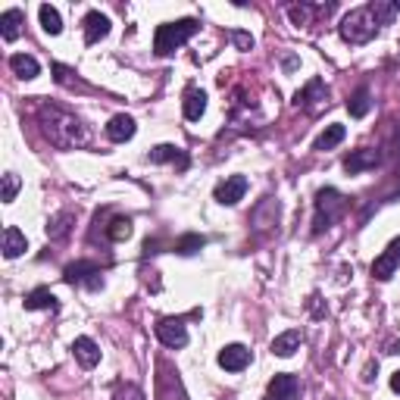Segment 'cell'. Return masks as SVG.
<instances>
[{"label":"cell","instance_id":"obj_32","mask_svg":"<svg viewBox=\"0 0 400 400\" xmlns=\"http://www.w3.org/2000/svg\"><path fill=\"white\" fill-rule=\"evenodd\" d=\"M231 41L238 44V50H250L253 47V38L247 32H231Z\"/></svg>","mask_w":400,"mask_h":400},{"label":"cell","instance_id":"obj_9","mask_svg":"<svg viewBox=\"0 0 400 400\" xmlns=\"http://www.w3.org/2000/svg\"><path fill=\"white\" fill-rule=\"evenodd\" d=\"M63 279H66L69 285H78V281H85V285L94 288V291L104 285V279H100V269L94 266V263H85V260H82V263H72V266H66Z\"/></svg>","mask_w":400,"mask_h":400},{"label":"cell","instance_id":"obj_13","mask_svg":"<svg viewBox=\"0 0 400 400\" xmlns=\"http://www.w3.org/2000/svg\"><path fill=\"white\" fill-rule=\"evenodd\" d=\"M72 353H75V360L82 363L85 369H94L100 363V347L94 344L91 338H75L72 341Z\"/></svg>","mask_w":400,"mask_h":400},{"label":"cell","instance_id":"obj_19","mask_svg":"<svg viewBox=\"0 0 400 400\" xmlns=\"http://www.w3.org/2000/svg\"><path fill=\"white\" fill-rule=\"evenodd\" d=\"M10 69L16 72L19 78H25V82L38 78V72H41L38 60H35V56H28V54H13V56H10Z\"/></svg>","mask_w":400,"mask_h":400},{"label":"cell","instance_id":"obj_27","mask_svg":"<svg viewBox=\"0 0 400 400\" xmlns=\"http://www.w3.org/2000/svg\"><path fill=\"white\" fill-rule=\"evenodd\" d=\"M132 235V219H113L110 222V229H107V238H110V241H126V238Z\"/></svg>","mask_w":400,"mask_h":400},{"label":"cell","instance_id":"obj_7","mask_svg":"<svg viewBox=\"0 0 400 400\" xmlns=\"http://www.w3.org/2000/svg\"><path fill=\"white\" fill-rule=\"evenodd\" d=\"M297 397H301V382L291 372H279L269 382L266 400H297Z\"/></svg>","mask_w":400,"mask_h":400},{"label":"cell","instance_id":"obj_25","mask_svg":"<svg viewBox=\"0 0 400 400\" xmlns=\"http://www.w3.org/2000/svg\"><path fill=\"white\" fill-rule=\"evenodd\" d=\"M313 97H322V100H325V88H322V82H319V78H313V82L307 85V88H303V91H297L294 104H297V107H310V104H316V100H313Z\"/></svg>","mask_w":400,"mask_h":400},{"label":"cell","instance_id":"obj_35","mask_svg":"<svg viewBox=\"0 0 400 400\" xmlns=\"http://www.w3.org/2000/svg\"><path fill=\"white\" fill-rule=\"evenodd\" d=\"M375 369H378V366H372V363H369V366H366V375H363V378H366V382H372V372H375Z\"/></svg>","mask_w":400,"mask_h":400},{"label":"cell","instance_id":"obj_29","mask_svg":"<svg viewBox=\"0 0 400 400\" xmlns=\"http://www.w3.org/2000/svg\"><path fill=\"white\" fill-rule=\"evenodd\" d=\"M313 10H316V6L301 4V6H291V10H288V16H291V23H294V25H310Z\"/></svg>","mask_w":400,"mask_h":400},{"label":"cell","instance_id":"obj_23","mask_svg":"<svg viewBox=\"0 0 400 400\" xmlns=\"http://www.w3.org/2000/svg\"><path fill=\"white\" fill-rule=\"evenodd\" d=\"M38 16H41V28H44L47 35H60V32H63V19H60V13H56L50 4L41 6Z\"/></svg>","mask_w":400,"mask_h":400},{"label":"cell","instance_id":"obj_33","mask_svg":"<svg viewBox=\"0 0 400 400\" xmlns=\"http://www.w3.org/2000/svg\"><path fill=\"white\" fill-rule=\"evenodd\" d=\"M391 391H394V394H400V369L394 375H391Z\"/></svg>","mask_w":400,"mask_h":400},{"label":"cell","instance_id":"obj_14","mask_svg":"<svg viewBox=\"0 0 400 400\" xmlns=\"http://www.w3.org/2000/svg\"><path fill=\"white\" fill-rule=\"evenodd\" d=\"M301 344H303V332L301 329H288L272 341V353L275 356H294V351H301Z\"/></svg>","mask_w":400,"mask_h":400},{"label":"cell","instance_id":"obj_26","mask_svg":"<svg viewBox=\"0 0 400 400\" xmlns=\"http://www.w3.org/2000/svg\"><path fill=\"white\" fill-rule=\"evenodd\" d=\"M207 244V238L203 235H185L176 241V253H181V257H191V253H198L200 247Z\"/></svg>","mask_w":400,"mask_h":400},{"label":"cell","instance_id":"obj_8","mask_svg":"<svg viewBox=\"0 0 400 400\" xmlns=\"http://www.w3.org/2000/svg\"><path fill=\"white\" fill-rule=\"evenodd\" d=\"M397 266H400V238H394V241L384 247L382 257L372 263V275H375L378 281H388L391 275L397 272Z\"/></svg>","mask_w":400,"mask_h":400},{"label":"cell","instance_id":"obj_11","mask_svg":"<svg viewBox=\"0 0 400 400\" xmlns=\"http://www.w3.org/2000/svg\"><path fill=\"white\" fill-rule=\"evenodd\" d=\"M382 163V154L372 147H360V150H353L351 157H344V169L351 172V176H360V172H366V169H375V166Z\"/></svg>","mask_w":400,"mask_h":400},{"label":"cell","instance_id":"obj_18","mask_svg":"<svg viewBox=\"0 0 400 400\" xmlns=\"http://www.w3.org/2000/svg\"><path fill=\"white\" fill-rule=\"evenodd\" d=\"M181 110H185V119L198 122L203 113H207V94L200 88H188L185 91V104H181Z\"/></svg>","mask_w":400,"mask_h":400},{"label":"cell","instance_id":"obj_34","mask_svg":"<svg viewBox=\"0 0 400 400\" xmlns=\"http://www.w3.org/2000/svg\"><path fill=\"white\" fill-rule=\"evenodd\" d=\"M285 69H297V56H285Z\"/></svg>","mask_w":400,"mask_h":400},{"label":"cell","instance_id":"obj_3","mask_svg":"<svg viewBox=\"0 0 400 400\" xmlns=\"http://www.w3.org/2000/svg\"><path fill=\"white\" fill-rule=\"evenodd\" d=\"M375 16H372V6H356L344 16L341 23V38L351 41V44H366V41L375 38Z\"/></svg>","mask_w":400,"mask_h":400},{"label":"cell","instance_id":"obj_6","mask_svg":"<svg viewBox=\"0 0 400 400\" xmlns=\"http://www.w3.org/2000/svg\"><path fill=\"white\" fill-rule=\"evenodd\" d=\"M247 194V178L244 176H229L225 181H219L213 191V198L222 203V207H235L238 200H244Z\"/></svg>","mask_w":400,"mask_h":400},{"label":"cell","instance_id":"obj_30","mask_svg":"<svg viewBox=\"0 0 400 400\" xmlns=\"http://www.w3.org/2000/svg\"><path fill=\"white\" fill-rule=\"evenodd\" d=\"M16 194H19V178L13 176V172H6L4 176V194H0V198H4V203H13Z\"/></svg>","mask_w":400,"mask_h":400},{"label":"cell","instance_id":"obj_10","mask_svg":"<svg viewBox=\"0 0 400 400\" xmlns=\"http://www.w3.org/2000/svg\"><path fill=\"white\" fill-rule=\"evenodd\" d=\"M216 360H219V366L225 372H241V369H247V363H250V351L244 344H229V347H222Z\"/></svg>","mask_w":400,"mask_h":400},{"label":"cell","instance_id":"obj_17","mask_svg":"<svg viewBox=\"0 0 400 400\" xmlns=\"http://www.w3.org/2000/svg\"><path fill=\"white\" fill-rule=\"evenodd\" d=\"M107 138L116 141V144L132 141V138H135V119H132V116H113L110 126H107Z\"/></svg>","mask_w":400,"mask_h":400},{"label":"cell","instance_id":"obj_36","mask_svg":"<svg viewBox=\"0 0 400 400\" xmlns=\"http://www.w3.org/2000/svg\"><path fill=\"white\" fill-rule=\"evenodd\" d=\"M388 353H400V341H391V344H388Z\"/></svg>","mask_w":400,"mask_h":400},{"label":"cell","instance_id":"obj_5","mask_svg":"<svg viewBox=\"0 0 400 400\" xmlns=\"http://www.w3.org/2000/svg\"><path fill=\"white\" fill-rule=\"evenodd\" d=\"M157 338H159V344H166V347H185L188 344V329H185V322L181 319H159L157 322Z\"/></svg>","mask_w":400,"mask_h":400},{"label":"cell","instance_id":"obj_24","mask_svg":"<svg viewBox=\"0 0 400 400\" xmlns=\"http://www.w3.org/2000/svg\"><path fill=\"white\" fill-rule=\"evenodd\" d=\"M369 107H372V100H369V91L366 88H360L351 100H347V113H351L353 119H363V116L369 113Z\"/></svg>","mask_w":400,"mask_h":400},{"label":"cell","instance_id":"obj_31","mask_svg":"<svg viewBox=\"0 0 400 400\" xmlns=\"http://www.w3.org/2000/svg\"><path fill=\"white\" fill-rule=\"evenodd\" d=\"M113 400H144V391L135 388V384H119V388H116V394H113Z\"/></svg>","mask_w":400,"mask_h":400},{"label":"cell","instance_id":"obj_2","mask_svg":"<svg viewBox=\"0 0 400 400\" xmlns=\"http://www.w3.org/2000/svg\"><path fill=\"white\" fill-rule=\"evenodd\" d=\"M200 32V23L198 19H178V23H166L157 28L154 35V50L157 56H169L172 50H178L185 41H191L194 35Z\"/></svg>","mask_w":400,"mask_h":400},{"label":"cell","instance_id":"obj_16","mask_svg":"<svg viewBox=\"0 0 400 400\" xmlns=\"http://www.w3.org/2000/svg\"><path fill=\"white\" fill-rule=\"evenodd\" d=\"M25 247H28V241H25L23 231H19L16 225H6V229H4V257H6V260L23 257Z\"/></svg>","mask_w":400,"mask_h":400},{"label":"cell","instance_id":"obj_28","mask_svg":"<svg viewBox=\"0 0 400 400\" xmlns=\"http://www.w3.org/2000/svg\"><path fill=\"white\" fill-rule=\"evenodd\" d=\"M369 6H372V16H375V23L378 25H388L391 23V19H394V4H378V0H375V4H369Z\"/></svg>","mask_w":400,"mask_h":400},{"label":"cell","instance_id":"obj_22","mask_svg":"<svg viewBox=\"0 0 400 400\" xmlns=\"http://www.w3.org/2000/svg\"><path fill=\"white\" fill-rule=\"evenodd\" d=\"M25 310H56V297L47 288H35L32 294H25Z\"/></svg>","mask_w":400,"mask_h":400},{"label":"cell","instance_id":"obj_21","mask_svg":"<svg viewBox=\"0 0 400 400\" xmlns=\"http://www.w3.org/2000/svg\"><path fill=\"white\" fill-rule=\"evenodd\" d=\"M344 135H347V132H344V126H338V122H334V126H329L322 135L316 138V141H313V150H332L334 144L344 141Z\"/></svg>","mask_w":400,"mask_h":400},{"label":"cell","instance_id":"obj_12","mask_svg":"<svg viewBox=\"0 0 400 400\" xmlns=\"http://www.w3.org/2000/svg\"><path fill=\"white\" fill-rule=\"evenodd\" d=\"M82 25H85V44H97L100 38L110 35V19H107L100 10H91Z\"/></svg>","mask_w":400,"mask_h":400},{"label":"cell","instance_id":"obj_4","mask_svg":"<svg viewBox=\"0 0 400 400\" xmlns=\"http://www.w3.org/2000/svg\"><path fill=\"white\" fill-rule=\"evenodd\" d=\"M347 210V200L341 198L334 188H322L316 194V219H313V231L329 229L332 222H338V216Z\"/></svg>","mask_w":400,"mask_h":400},{"label":"cell","instance_id":"obj_20","mask_svg":"<svg viewBox=\"0 0 400 400\" xmlns=\"http://www.w3.org/2000/svg\"><path fill=\"white\" fill-rule=\"evenodd\" d=\"M23 10H6L4 16H0V35H4V41H16L19 32H23Z\"/></svg>","mask_w":400,"mask_h":400},{"label":"cell","instance_id":"obj_15","mask_svg":"<svg viewBox=\"0 0 400 400\" xmlns=\"http://www.w3.org/2000/svg\"><path fill=\"white\" fill-rule=\"evenodd\" d=\"M150 163H176L178 169H188V154L176 144H159L150 150Z\"/></svg>","mask_w":400,"mask_h":400},{"label":"cell","instance_id":"obj_1","mask_svg":"<svg viewBox=\"0 0 400 400\" xmlns=\"http://www.w3.org/2000/svg\"><path fill=\"white\" fill-rule=\"evenodd\" d=\"M38 119H41V132L47 135V141L54 144V147L75 150V147H85V144H88V128H85L72 113L60 110V107L44 104L38 110Z\"/></svg>","mask_w":400,"mask_h":400}]
</instances>
